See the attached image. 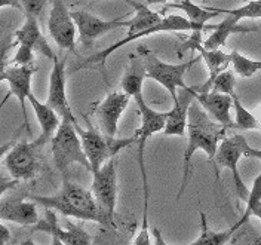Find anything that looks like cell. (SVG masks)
Here are the masks:
<instances>
[{
	"label": "cell",
	"mask_w": 261,
	"mask_h": 245,
	"mask_svg": "<svg viewBox=\"0 0 261 245\" xmlns=\"http://www.w3.org/2000/svg\"><path fill=\"white\" fill-rule=\"evenodd\" d=\"M125 2L129 3L130 6L135 9V15L129 19L126 36L123 39L114 42L113 45L97 52L95 55L85 58L82 63L76 64L71 68V73L79 71V70L91 64L99 65L101 70L104 71L106 70V61L114 51H117L128 43H132L134 40L141 39V37H147V36L163 32H210V30L215 29V24L214 26H208V24L202 26V24H196L193 21H190L189 18L179 15H168L162 18L158 12H153L151 9H148L144 3H137L132 0H125Z\"/></svg>",
	"instance_id": "1"
},
{
	"label": "cell",
	"mask_w": 261,
	"mask_h": 245,
	"mask_svg": "<svg viewBox=\"0 0 261 245\" xmlns=\"http://www.w3.org/2000/svg\"><path fill=\"white\" fill-rule=\"evenodd\" d=\"M227 128L223 127L221 124L215 122L206 110L200 106V103L195 100L190 112H189V124H187V146L184 150V158H182V180L179 186V192L177 198L184 195L189 179L192 174V158L197 150H203L210 161H214L215 153L218 150V146L221 140L226 137Z\"/></svg>",
	"instance_id": "2"
},
{
	"label": "cell",
	"mask_w": 261,
	"mask_h": 245,
	"mask_svg": "<svg viewBox=\"0 0 261 245\" xmlns=\"http://www.w3.org/2000/svg\"><path fill=\"white\" fill-rule=\"evenodd\" d=\"M134 101L137 103L140 114H141V125L140 128L134 132L135 140H137V158H138V166H140V173H141V179H143V189H144V217H143V226L140 229L138 235L135 236V239L132 241L134 245H148L150 236H148V180H147L146 163H144V150L148 138L158 132L165 130L166 125V112H158L154 109H151L146 101L144 95H137L134 98Z\"/></svg>",
	"instance_id": "3"
},
{
	"label": "cell",
	"mask_w": 261,
	"mask_h": 245,
	"mask_svg": "<svg viewBox=\"0 0 261 245\" xmlns=\"http://www.w3.org/2000/svg\"><path fill=\"white\" fill-rule=\"evenodd\" d=\"M29 198L36 201L39 205L50 208L65 217H74L77 220L94 222L99 225L97 202L92 192L68 179H64L61 189L55 195H30Z\"/></svg>",
	"instance_id": "4"
},
{
	"label": "cell",
	"mask_w": 261,
	"mask_h": 245,
	"mask_svg": "<svg viewBox=\"0 0 261 245\" xmlns=\"http://www.w3.org/2000/svg\"><path fill=\"white\" fill-rule=\"evenodd\" d=\"M50 150L54 163L67 179L68 168L71 163H81L88 171H91V162L83 150L82 138L76 128V122L71 119H63L58 131L50 140Z\"/></svg>",
	"instance_id": "5"
},
{
	"label": "cell",
	"mask_w": 261,
	"mask_h": 245,
	"mask_svg": "<svg viewBox=\"0 0 261 245\" xmlns=\"http://www.w3.org/2000/svg\"><path fill=\"white\" fill-rule=\"evenodd\" d=\"M91 192L97 202L99 225L107 228H116L114 214L117 204V165L116 158L104 163L97 173L92 174Z\"/></svg>",
	"instance_id": "6"
},
{
	"label": "cell",
	"mask_w": 261,
	"mask_h": 245,
	"mask_svg": "<svg viewBox=\"0 0 261 245\" xmlns=\"http://www.w3.org/2000/svg\"><path fill=\"white\" fill-rule=\"evenodd\" d=\"M137 52L141 55V58L144 61L147 79L161 83L169 92L172 101H175L178 97V88L179 89L187 88V85L184 82V75L187 73L189 68H192L199 61V57H196L193 60L181 63V64H168V63L162 61L154 52H151L150 49L144 48V46H140L137 49Z\"/></svg>",
	"instance_id": "7"
},
{
	"label": "cell",
	"mask_w": 261,
	"mask_h": 245,
	"mask_svg": "<svg viewBox=\"0 0 261 245\" xmlns=\"http://www.w3.org/2000/svg\"><path fill=\"white\" fill-rule=\"evenodd\" d=\"M76 128L82 138L83 150L91 162V173H97L98 169L112 158H114L119 152L137 143L135 135L128 138H109L101 131H97L94 127H88L83 130L76 122Z\"/></svg>",
	"instance_id": "8"
},
{
	"label": "cell",
	"mask_w": 261,
	"mask_h": 245,
	"mask_svg": "<svg viewBox=\"0 0 261 245\" xmlns=\"http://www.w3.org/2000/svg\"><path fill=\"white\" fill-rule=\"evenodd\" d=\"M249 144L246 141L244 135L241 134H233L230 137H224L218 146V150L215 153L214 158V169H215V179L220 180V171L223 168H227L228 171H231V177H233V183L236 187V193L239 196V199H242L246 202L248 196H249V189L246 187L244 180L239 174L238 165H239V159L245 156V153L248 152Z\"/></svg>",
	"instance_id": "9"
},
{
	"label": "cell",
	"mask_w": 261,
	"mask_h": 245,
	"mask_svg": "<svg viewBox=\"0 0 261 245\" xmlns=\"http://www.w3.org/2000/svg\"><path fill=\"white\" fill-rule=\"evenodd\" d=\"M43 147L34 141H21L8 152L3 163L12 179L29 181L36 177L39 171V152Z\"/></svg>",
	"instance_id": "10"
},
{
	"label": "cell",
	"mask_w": 261,
	"mask_h": 245,
	"mask_svg": "<svg viewBox=\"0 0 261 245\" xmlns=\"http://www.w3.org/2000/svg\"><path fill=\"white\" fill-rule=\"evenodd\" d=\"M50 12L48 18V32L54 42L61 49L74 52L76 48V34L77 26L67 9L64 0H50Z\"/></svg>",
	"instance_id": "11"
},
{
	"label": "cell",
	"mask_w": 261,
	"mask_h": 245,
	"mask_svg": "<svg viewBox=\"0 0 261 245\" xmlns=\"http://www.w3.org/2000/svg\"><path fill=\"white\" fill-rule=\"evenodd\" d=\"M202 33L203 32H193V34L187 39L186 43L181 45V48L178 49V54H182L189 49H195L200 54V58L206 63L210 76L208 81L205 82L203 85L199 86H193L196 92L203 94V92H210L211 91L212 82L214 79L224 70H227V67L231 64L230 61V54H226L220 49H206L202 43Z\"/></svg>",
	"instance_id": "12"
},
{
	"label": "cell",
	"mask_w": 261,
	"mask_h": 245,
	"mask_svg": "<svg viewBox=\"0 0 261 245\" xmlns=\"http://www.w3.org/2000/svg\"><path fill=\"white\" fill-rule=\"evenodd\" d=\"M39 68L36 65H14L11 64L9 67H5L2 70L0 79L5 81L9 85V95L14 97L19 101V107L22 112L24 117V130L27 131V134L32 137V128L29 124V117H27V109H25V100L32 95V79L33 75L37 71Z\"/></svg>",
	"instance_id": "13"
},
{
	"label": "cell",
	"mask_w": 261,
	"mask_h": 245,
	"mask_svg": "<svg viewBox=\"0 0 261 245\" xmlns=\"http://www.w3.org/2000/svg\"><path fill=\"white\" fill-rule=\"evenodd\" d=\"M34 230H40L50 235L54 238L52 244L88 245L92 242L91 235L81 226H76L68 220H65L64 226H61L60 220L55 215V211L50 208H46V217L36 223Z\"/></svg>",
	"instance_id": "14"
},
{
	"label": "cell",
	"mask_w": 261,
	"mask_h": 245,
	"mask_svg": "<svg viewBox=\"0 0 261 245\" xmlns=\"http://www.w3.org/2000/svg\"><path fill=\"white\" fill-rule=\"evenodd\" d=\"M71 16L77 26L81 43L86 48L92 46V43L99 37H102L104 34L117 30V29H122V27L128 29V26H129V21H123L125 16L106 21V19H101L98 16L86 12V11H73Z\"/></svg>",
	"instance_id": "15"
},
{
	"label": "cell",
	"mask_w": 261,
	"mask_h": 245,
	"mask_svg": "<svg viewBox=\"0 0 261 245\" xmlns=\"http://www.w3.org/2000/svg\"><path fill=\"white\" fill-rule=\"evenodd\" d=\"M130 98L132 97L128 95L126 92H123L122 89L113 91V92L107 94V97L95 107L98 127L106 137H109V138L116 137L117 130H119V120H120L123 112L126 110Z\"/></svg>",
	"instance_id": "16"
},
{
	"label": "cell",
	"mask_w": 261,
	"mask_h": 245,
	"mask_svg": "<svg viewBox=\"0 0 261 245\" xmlns=\"http://www.w3.org/2000/svg\"><path fill=\"white\" fill-rule=\"evenodd\" d=\"M65 61H67V58L58 60V57L54 60V67L49 75V94L46 104H49L57 113L60 114L61 119H71V120L77 122L71 107H70L67 92H65V78H67Z\"/></svg>",
	"instance_id": "17"
},
{
	"label": "cell",
	"mask_w": 261,
	"mask_h": 245,
	"mask_svg": "<svg viewBox=\"0 0 261 245\" xmlns=\"http://www.w3.org/2000/svg\"><path fill=\"white\" fill-rule=\"evenodd\" d=\"M196 100L193 86H187L178 91V97L172 101V109L166 112V125L163 134L165 135H178L184 137L187 134L189 124V112Z\"/></svg>",
	"instance_id": "18"
},
{
	"label": "cell",
	"mask_w": 261,
	"mask_h": 245,
	"mask_svg": "<svg viewBox=\"0 0 261 245\" xmlns=\"http://www.w3.org/2000/svg\"><path fill=\"white\" fill-rule=\"evenodd\" d=\"M195 89V88H193ZM196 100L200 103V106L206 110V113L211 116L212 119L227 130L236 128V124L231 117V109H233V97L228 94L210 91L199 94L195 91Z\"/></svg>",
	"instance_id": "19"
},
{
	"label": "cell",
	"mask_w": 261,
	"mask_h": 245,
	"mask_svg": "<svg viewBox=\"0 0 261 245\" xmlns=\"http://www.w3.org/2000/svg\"><path fill=\"white\" fill-rule=\"evenodd\" d=\"M0 218L19 226H33L39 222L36 201H22L18 198H5L0 204Z\"/></svg>",
	"instance_id": "20"
},
{
	"label": "cell",
	"mask_w": 261,
	"mask_h": 245,
	"mask_svg": "<svg viewBox=\"0 0 261 245\" xmlns=\"http://www.w3.org/2000/svg\"><path fill=\"white\" fill-rule=\"evenodd\" d=\"M15 45L32 46L37 54L46 57L52 61L57 58L55 52L49 46L45 34L40 32V27H39L36 16L25 15V22L22 24V27H19L15 32Z\"/></svg>",
	"instance_id": "21"
},
{
	"label": "cell",
	"mask_w": 261,
	"mask_h": 245,
	"mask_svg": "<svg viewBox=\"0 0 261 245\" xmlns=\"http://www.w3.org/2000/svg\"><path fill=\"white\" fill-rule=\"evenodd\" d=\"M29 103L32 104L34 114H36V119L39 120V125H40L42 132H40L37 141H39L40 146L43 147L45 144L50 143V140L54 138L55 132L60 128L63 119H61V116L57 113L49 104L40 103L33 94L29 97Z\"/></svg>",
	"instance_id": "22"
},
{
	"label": "cell",
	"mask_w": 261,
	"mask_h": 245,
	"mask_svg": "<svg viewBox=\"0 0 261 245\" xmlns=\"http://www.w3.org/2000/svg\"><path fill=\"white\" fill-rule=\"evenodd\" d=\"M147 78L146 75V65L141 58V55L137 54H130L129 55V67L126 68L123 79L120 83V89L123 92H126L128 95L132 97V100L137 95L143 94V83Z\"/></svg>",
	"instance_id": "23"
},
{
	"label": "cell",
	"mask_w": 261,
	"mask_h": 245,
	"mask_svg": "<svg viewBox=\"0 0 261 245\" xmlns=\"http://www.w3.org/2000/svg\"><path fill=\"white\" fill-rule=\"evenodd\" d=\"M239 18L233 14H227V18L221 22L215 24V29L212 30V34L203 42V46L206 49H220L226 45L227 37L233 33H252L258 32V29H248L239 26Z\"/></svg>",
	"instance_id": "24"
},
{
	"label": "cell",
	"mask_w": 261,
	"mask_h": 245,
	"mask_svg": "<svg viewBox=\"0 0 261 245\" xmlns=\"http://www.w3.org/2000/svg\"><path fill=\"white\" fill-rule=\"evenodd\" d=\"M238 229L233 225L231 228H228L227 230L223 232H214L208 226L206 222V215L203 214V211H200V235L196 238L195 241H192L193 245H226L230 242V238L234 235Z\"/></svg>",
	"instance_id": "25"
},
{
	"label": "cell",
	"mask_w": 261,
	"mask_h": 245,
	"mask_svg": "<svg viewBox=\"0 0 261 245\" xmlns=\"http://www.w3.org/2000/svg\"><path fill=\"white\" fill-rule=\"evenodd\" d=\"M168 8H175V9L184 11L190 21H193L196 24H202V26H205L208 21H211L212 18H215V16H218L221 14L220 9H215V8H200V6L195 5L192 0H179L178 3H169L165 9H168Z\"/></svg>",
	"instance_id": "26"
},
{
	"label": "cell",
	"mask_w": 261,
	"mask_h": 245,
	"mask_svg": "<svg viewBox=\"0 0 261 245\" xmlns=\"http://www.w3.org/2000/svg\"><path fill=\"white\" fill-rule=\"evenodd\" d=\"M251 217H257L261 220V173L252 183L249 196L246 199V210H245L244 215L239 218V222L234 223L236 229L239 230V228H242L245 223H248V220Z\"/></svg>",
	"instance_id": "27"
},
{
	"label": "cell",
	"mask_w": 261,
	"mask_h": 245,
	"mask_svg": "<svg viewBox=\"0 0 261 245\" xmlns=\"http://www.w3.org/2000/svg\"><path fill=\"white\" fill-rule=\"evenodd\" d=\"M233 97V110H234V124L236 128L242 131H261V120L252 114L248 109H245L236 94Z\"/></svg>",
	"instance_id": "28"
},
{
	"label": "cell",
	"mask_w": 261,
	"mask_h": 245,
	"mask_svg": "<svg viewBox=\"0 0 261 245\" xmlns=\"http://www.w3.org/2000/svg\"><path fill=\"white\" fill-rule=\"evenodd\" d=\"M230 61H231L234 73L239 75L241 78H252L257 71L261 70V61L249 60L242 54H239L238 51L230 52Z\"/></svg>",
	"instance_id": "29"
},
{
	"label": "cell",
	"mask_w": 261,
	"mask_h": 245,
	"mask_svg": "<svg viewBox=\"0 0 261 245\" xmlns=\"http://www.w3.org/2000/svg\"><path fill=\"white\" fill-rule=\"evenodd\" d=\"M234 88H236V78H234V73H233L231 70H224V71H221V73L214 79L211 91H217V92H223V94L233 95V94H236V92H234Z\"/></svg>",
	"instance_id": "30"
},
{
	"label": "cell",
	"mask_w": 261,
	"mask_h": 245,
	"mask_svg": "<svg viewBox=\"0 0 261 245\" xmlns=\"http://www.w3.org/2000/svg\"><path fill=\"white\" fill-rule=\"evenodd\" d=\"M221 14H233L239 19L245 18H261V0H251L246 5L236 9H220Z\"/></svg>",
	"instance_id": "31"
},
{
	"label": "cell",
	"mask_w": 261,
	"mask_h": 245,
	"mask_svg": "<svg viewBox=\"0 0 261 245\" xmlns=\"http://www.w3.org/2000/svg\"><path fill=\"white\" fill-rule=\"evenodd\" d=\"M37 52L27 45H16V52L11 61L14 65H36L34 64V55Z\"/></svg>",
	"instance_id": "32"
},
{
	"label": "cell",
	"mask_w": 261,
	"mask_h": 245,
	"mask_svg": "<svg viewBox=\"0 0 261 245\" xmlns=\"http://www.w3.org/2000/svg\"><path fill=\"white\" fill-rule=\"evenodd\" d=\"M49 0H21L24 8V15H32L39 18L42 15L45 6L48 5Z\"/></svg>",
	"instance_id": "33"
},
{
	"label": "cell",
	"mask_w": 261,
	"mask_h": 245,
	"mask_svg": "<svg viewBox=\"0 0 261 245\" xmlns=\"http://www.w3.org/2000/svg\"><path fill=\"white\" fill-rule=\"evenodd\" d=\"M0 8H14L24 14V8L21 0H0Z\"/></svg>",
	"instance_id": "34"
},
{
	"label": "cell",
	"mask_w": 261,
	"mask_h": 245,
	"mask_svg": "<svg viewBox=\"0 0 261 245\" xmlns=\"http://www.w3.org/2000/svg\"><path fill=\"white\" fill-rule=\"evenodd\" d=\"M18 181L19 180H15V179H6V177H3L2 179V195H5L9 189H12L14 186H16L18 184Z\"/></svg>",
	"instance_id": "35"
},
{
	"label": "cell",
	"mask_w": 261,
	"mask_h": 245,
	"mask_svg": "<svg viewBox=\"0 0 261 245\" xmlns=\"http://www.w3.org/2000/svg\"><path fill=\"white\" fill-rule=\"evenodd\" d=\"M9 239H11V230L5 225H2L0 226V244H8Z\"/></svg>",
	"instance_id": "36"
},
{
	"label": "cell",
	"mask_w": 261,
	"mask_h": 245,
	"mask_svg": "<svg viewBox=\"0 0 261 245\" xmlns=\"http://www.w3.org/2000/svg\"><path fill=\"white\" fill-rule=\"evenodd\" d=\"M245 156H246V158L260 159L261 161V149H252V147H249V149H248V152L245 153Z\"/></svg>",
	"instance_id": "37"
},
{
	"label": "cell",
	"mask_w": 261,
	"mask_h": 245,
	"mask_svg": "<svg viewBox=\"0 0 261 245\" xmlns=\"http://www.w3.org/2000/svg\"><path fill=\"white\" fill-rule=\"evenodd\" d=\"M165 2H168V0H147V3H148V5H156V3H165Z\"/></svg>",
	"instance_id": "38"
}]
</instances>
